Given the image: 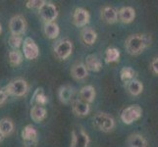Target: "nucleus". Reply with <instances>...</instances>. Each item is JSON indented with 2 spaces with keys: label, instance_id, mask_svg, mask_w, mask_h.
Instances as JSON below:
<instances>
[{
  "label": "nucleus",
  "instance_id": "nucleus-1",
  "mask_svg": "<svg viewBox=\"0 0 158 147\" xmlns=\"http://www.w3.org/2000/svg\"><path fill=\"white\" fill-rule=\"evenodd\" d=\"M150 36L148 35L135 34L130 35L126 40V49L131 55H139L150 45Z\"/></svg>",
  "mask_w": 158,
  "mask_h": 147
},
{
  "label": "nucleus",
  "instance_id": "nucleus-2",
  "mask_svg": "<svg viewBox=\"0 0 158 147\" xmlns=\"http://www.w3.org/2000/svg\"><path fill=\"white\" fill-rule=\"evenodd\" d=\"M92 125L98 130H101L103 133H109L115 127V121L106 113H97L92 119Z\"/></svg>",
  "mask_w": 158,
  "mask_h": 147
},
{
  "label": "nucleus",
  "instance_id": "nucleus-3",
  "mask_svg": "<svg viewBox=\"0 0 158 147\" xmlns=\"http://www.w3.org/2000/svg\"><path fill=\"white\" fill-rule=\"evenodd\" d=\"M29 89V85L27 84V81L18 79L12 80L9 84H7L5 88H3V91L7 94V96H24Z\"/></svg>",
  "mask_w": 158,
  "mask_h": 147
},
{
  "label": "nucleus",
  "instance_id": "nucleus-4",
  "mask_svg": "<svg viewBox=\"0 0 158 147\" xmlns=\"http://www.w3.org/2000/svg\"><path fill=\"white\" fill-rule=\"evenodd\" d=\"M143 115V109L138 104L130 105L129 107L125 108L121 114V120L124 124L131 125L134 122L138 121L141 118Z\"/></svg>",
  "mask_w": 158,
  "mask_h": 147
},
{
  "label": "nucleus",
  "instance_id": "nucleus-5",
  "mask_svg": "<svg viewBox=\"0 0 158 147\" xmlns=\"http://www.w3.org/2000/svg\"><path fill=\"white\" fill-rule=\"evenodd\" d=\"M40 18L45 22V23H51L56 20L58 17V10L57 7L53 3L45 2L42 5V7L39 10Z\"/></svg>",
  "mask_w": 158,
  "mask_h": 147
},
{
  "label": "nucleus",
  "instance_id": "nucleus-6",
  "mask_svg": "<svg viewBox=\"0 0 158 147\" xmlns=\"http://www.w3.org/2000/svg\"><path fill=\"white\" fill-rule=\"evenodd\" d=\"M73 51V43L68 39L60 40L54 46V52L58 59L66 60Z\"/></svg>",
  "mask_w": 158,
  "mask_h": 147
},
{
  "label": "nucleus",
  "instance_id": "nucleus-7",
  "mask_svg": "<svg viewBox=\"0 0 158 147\" xmlns=\"http://www.w3.org/2000/svg\"><path fill=\"white\" fill-rule=\"evenodd\" d=\"M89 137L83 129H75L72 132L71 147H89Z\"/></svg>",
  "mask_w": 158,
  "mask_h": 147
},
{
  "label": "nucleus",
  "instance_id": "nucleus-8",
  "mask_svg": "<svg viewBox=\"0 0 158 147\" xmlns=\"http://www.w3.org/2000/svg\"><path fill=\"white\" fill-rule=\"evenodd\" d=\"M27 28V23L24 17L21 15L14 16L9 22V30L12 35H23Z\"/></svg>",
  "mask_w": 158,
  "mask_h": 147
},
{
  "label": "nucleus",
  "instance_id": "nucleus-9",
  "mask_svg": "<svg viewBox=\"0 0 158 147\" xmlns=\"http://www.w3.org/2000/svg\"><path fill=\"white\" fill-rule=\"evenodd\" d=\"M23 54L26 59L35 60L40 55V49L36 43L30 37H27L23 43Z\"/></svg>",
  "mask_w": 158,
  "mask_h": 147
},
{
  "label": "nucleus",
  "instance_id": "nucleus-10",
  "mask_svg": "<svg viewBox=\"0 0 158 147\" xmlns=\"http://www.w3.org/2000/svg\"><path fill=\"white\" fill-rule=\"evenodd\" d=\"M89 13L84 8H77L73 14V23L78 28H83L89 23Z\"/></svg>",
  "mask_w": 158,
  "mask_h": 147
},
{
  "label": "nucleus",
  "instance_id": "nucleus-11",
  "mask_svg": "<svg viewBox=\"0 0 158 147\" xmlns=\"http://www.w3.org/2000/svg\"><path fill=\"white\" fill-rule=\"evenodd\" d=\"M37 137H39L37 130L31 125H27L24 129L22 130V138L27 146L35 145L37 141Z\"/></svg>",
  "mask_w": 158,
  "mask_h": 147
},
{
  "label": "nucleus",
  "instance_id": "nucleus-12",
  "mask_svg": "<svg viewBox=\"0 0 158 147\" xmlns=\"http://www.w3.org/2000/svg\"><path fill=\"white\" fill-rule=\"evenodd\" d=\"M118 18L122 23L130 24V23H132L135 18V11L133 7H130V6L123 7L119 10Z\"/></svg>",
  "mask_w": 158,
  "mask_h": 147
},
{
  "label": "nucleus",
  "instance_id": "nucleus-13",
  "mask_svg": "<svg viewBox=\"0 0 158 147\" xmlns=\"http://www.w3.org/2000/svg\"><path fill=\"white\" fill-rule=\"evenodd\" d=\"M85 66L86 70L90 71V72H94V73L99 72L102 68L100 60L96 55H94V54H90V55L86 56Z\"/></svg>",
  "mask_w": 158,
  "mask_h": 147
},
{
  "label": "nucleus",
  "instance_id": "nucleus-14",
  "mask_svg": "<svg viewBox=\"0 0 158 147\" xmlns=\"http://www.w3.org/2000/svg\"><path fill=\"white\" fill-rule=\"evenodd\" d=\"M79 94H80V100L89 104V103L94 102L95 98V89L92 85H85L81 88Z\"/></svg>",
  "mask_w": 158,
  "mask_h": 147
},
{
  "label": "nucleus",
  "instance_id": "nucleus-15",
  "mask_svg": "<svg viewBox=\"0 0 158 147\" xmlns=\"http://www.w3.org/2000/svg\"><path fill=\"white\" fill-rule=\"evenodd\" d=\"M59 99L63 104H69L74 96V88L70 85H63L58 91Z\"/></svg>",
  "mask_w": 158,
  "mask_h": 147
},
{
  "label": "nucleus",
  "instance_id": "nucleus-16",
  "mask_svg": "<svg viewBox=\"0 0 158 147\" xmlns=\"http://www.w3.org/2000/svg\"><path fill=\"white\" fill-rule=\"evenodd\" d=\"M101 19L106 24H114L118 20V13L117 11L112 7H104L101 11Z\"/></svg>",
  "mask_w": 158,
  "mask_h": 147
},
{
  "label": "nucleus",
  "instance_id": "nucleus-17",
  "mask_svg": "<svg viewBox=\"0 0 158 147\" xmlns=\"http://www.w3.org/2000/svg\"><path fill=\"white\" fill-rule=\"evenodd\" d=\"M90 111L89 104L85 103L84 101H81L80 99L75 100L73 103V112L79 117H85L86 115H89V113Z\"/></svg>",
  "mask_w": 158,
  "mask_h": 147
},
{
  "label": "nucleus",
  "instance_id": "nucleus-18",
  "mask_svg": "<svg viewBox=\"0 0 158 147\" xmlns=\"http://www.w3.org/2000/svg\"><path fill=\"white\" fill-rule=\"evenodd\" d=\"M30 114H31V118L32 121L35 122V123H40L46 118L47 111L43 106L35 105V106L31 107Z\"/></svg>",
  "mask_w": 158,
  "mask_h": 147
},
{
  "label": "nucleus",
  "instance_id": "nucleus-19",
  "mask_svg": "<svg viewBox=\"0 0 158 147\" xmlns=\"http://www.w3.org/2000/svg\"><path fill=\"white\" fill-rule=\"evenodd\" d=\"M71 75L75 80H84L88 77V70L84 64H76L71 69Z\"/></svg>",
  "mask_w": 158,
  "mask_h": 147
},
{
  "label": "nucleus",
  "instance_id": "nucleus-20",
  "mask_svg": "<svg viewBox=\"0 0 158 147\" xmlns=\"http://www.w3.org/2000/svg\"><path fill=\"white\" fill-rule=\"evenodd\" d=\"M43 31H44L45 35L49 39H55L56 37L59 35V32H60V29H59L58 25L55 23V22L45 23L44 24V28H43Z\"/></svg>",
  "mask_w": 158,
  "mask_h": 147
},
{
  "label": "nucleus",
  "instance_id": "nucleus-21",
  "mask_svg": "<svg viewBox=\"0 0 158 147\" xmlns=\"http://www.w3.org/2000/svg\"><path fill=\"white\" fill-rule=\"evenodd\" d=\"M81 39H83V41L85 43V44L92 45L96 41L97 34L94 30L89 29V28H85L81 31Z\"/></svg>",
  "mask_w": 158,
  "mask_h": 147
},
{
  "label": "nucleus",
  "instance_id": "nucleus-22",
  "mask_svg": "<svg viewBox=\"0 0 158 147\" xmlns=\"http://www.w3.org/2000/svg\"><path fill=\"white\" fill-rule=\"evenodd\" d=\"M128 144L130 147H148L144 137L138 133L131 135L128 139Z\"/></svg>",
  "mask_w": 158,
  "mask_h": 147
},
{
  "label": "nucleus",
  "instance_id": "nucleus-23",
  "mask_svg": "<svg viewBox=\"0 0 158 147\" xmlns=\"http://www.w3.org/2000/svg\"><path fill=\"white\" fill-rule=\"evenodd\" d=\"M31 102L32 103L35 102V105H39V106H45L47 104V102H48L47 96L44 94V91H43L42 88H36L31 103Z\"/></svg>",
  "mask_w": 158,
  "mask_h": 147
},
{
  "label": "nucleus",
  "instance_id": "nucleus-24",
  "mask_svg": "<svg viewBox=\"0 0 158 147\" xmlns=\"http://www.w3.org/2000/svg\"><path fill=\"white\" fill-rule=\"evenodd\" d=\"M13 130H14V124L11 120L7 118L0 120V133L3 134V137L11 134Z\"/></svg>",
  "mask_w": 158,
  "mask_h": 147
},
{
  "label": "nucleus",
  "instance_id": "nucleus-25",
  "mask_svg": "<svg viewBox=\"0 0 158 147\" xmlns=\"http://www.w3.org/2000/svg\"><path fill=\"white\" fill-rule=\"evenodd\" d=\"M143 85L139 80L134 79L133 80H131L128 84V90L130 93L134 96L139 95L141 92H143Z\"/></svg>",
  "mask_w": 158,
  "mask_h": 147
},
{
  "label": "nucleus",
  "instance_id": "nucleus-26",
  "mask_svg": "<svg viewBox=\"0 0 158 147\" xmlns=\"http://www.w3.org/2000/svg\"><path fill=\"white\" fill-rule=\"evenodd\" d=\"M120 58V51L115 47H108L105 51V62L107 64L117 62Z\"/></svg>",
  "mask_w": 158,
  "mask_h": 147
},
{
  "label": "nucleus",
  "instance_id": "nucleus-27",
  "mask_svg": "<svg viewBox=\"0 0 158 147\" xmlns=\"http://www.w3.org/2000/svg\"><path fill=\"white\" fill-rule=\"evenodd\" d=\"M135 76V70L131 67H125L120 72V78H121V80L125 84H129L131 80H133Z\"/></svg>",
  "mask_w": 158,
  "mask_h": 147
},
{
  "label": "nucleus",
  "instance_id": "nucleus-28",
  "mask_svg": "<svg viewBox=\"0 0 158 147\" xmlns=\"http://www.w3.org/2000/svg\"><path fill=\"white\" fill-rule=\"evenodd\" d=\"M23 61V54L18 50H12L9 52V62L11 66H19Z\"/></svg>",
  "mask_w": 158,
  "mask_h": 147
},
{
  "label": "nucleus",
  "instance_id": "nucleus-29",
  "mask_svg": "<svg viewBox=\"0 0 158 147\" xmlns=\"http://www.w3.org/2000/svg\"><path fill=\"white\" fill-rule=\"evenodd\" d=\"M22 42H23V39L21 37V35H11L8 40L9 45L11 48H13V50H18Z\"/></svg>",
  "mask_w": 158,
  "mask_h": 147
},
{
  "label": "nucleus",
  "instance_id": "nucleus-30",
  "mask_svg": "<svg viewBox=\"0 0 158 147\" xmlns=\"http://www.w3.org/2000/svg\"><path fill=\"white\" fill-rule=\"evenodd\" d=\"M46 1L44 0H29L26 3V6L28 9H40L42 5L44 4Z\"/></svg>",
  "mask_w": 158,
  "mask_h": 147
},
{
  "label": "nucleus",
  "instance_id": "nucleus-31",
  "mask_svg": "<svg viewBox=\"0 0 158 147\" xmlns=\"http://www.w3.org/2000/svg\"><path fill=\"white\" fill-rule=\"evenodd\" d=\"M151 69H152V72L158 75V58L153 59V61L151 62Z\"/></svg>",
  "mask_w": 158,
  "mask_h": 147
},
{
  "label": "nucleus",
  "instance_id": "nucleus-32",
  "mask_svg": "<svg viewBox=\"0 0 158 147\" xmlns=\"http://www.w3.org/2000/svg\"><path fill=\"white\" fill-rule=\"evenodd\" d=\"M7 94L3 91V89H0V105H2L3 103L7 99Z\"/></svg>",
  "mask_w": 158,
  "mask_h": 147
},
{
  "label": "nucleus",
  "instance_id": "nucleus-33",
  "mask_svg": "<svg viewBox=\"0 0 158 147\" xmlns=\"http://www.w3.org/2000/svg\"><path fill=\"white\" fill-rule=\"evenodd\" d=\"M3 138H4V137H3V134L0 133V142H1V141L3 140Z\"/></svg>",
  "mask_w": 158,
  "mask_h": 147
},
{
  "label": "nucleus",
  "instance_id": "nucleus-34",
  "mask_svg": "<svg viewBox=\"0 0 158 147\" xmlns=\"http://www.w3.org/2000/svg\"><path fill=\"white\" fill-rule=\"evenodd\" d=\"M1 31H2V27H1V25H0V34H1Z\"/></svg>",
  "mask_w": 158,
  "mask_h": 147
}]
</instances>
